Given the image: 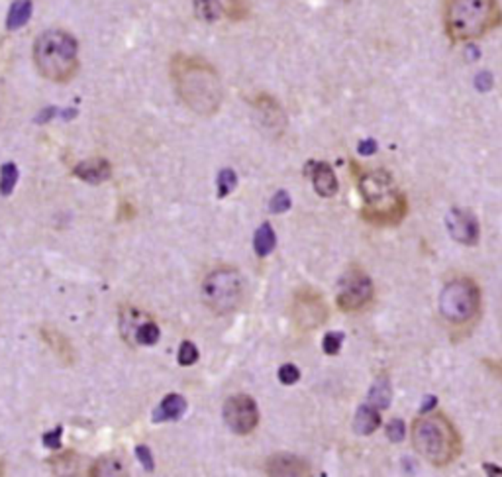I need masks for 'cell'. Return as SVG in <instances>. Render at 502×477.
Returning a JSON list of instances; mask_svg holds the SVG:
<instances>
[{
	"mask_svg": "<svg viewBox=\"0 0 502 477\" xmlns=\"http://www.w3.org/2000/svg\"><path fill=\"white\" fill-rule=\"evenodd\" d=\"M171 81L183 105L199 116H214L224 103L222 79L202 57L177 53L171 59Z\"/></svg>",
	"mask_w": 502,
	"mask_h": 477,
	"instance_id": "obj_1",
	"label": "cell"
},
{
	"mask_svg": "<svg viewBox=\"0 0 502 477\" xmlns=\"http://www.w3.org/2000/svg\"><path fill=\"white\" fill-rule=\"evenodd\" d=\"M361 216L377 226H394L407 216V199L394 179L383 169H373L359 177Z\"/></svg>",
	"mask_w": 502,
	"mask_h": 477,
	"instance_id": "obj_2",
	"label": "cell"
},
{
	"mask_svg": "<svg viewBox=\"0 0 502 477\" xmlns=\"http://www.w3.org/2000/svg\"><path fill=\"white\" fill-rule=\"evenodd\" d=\"M501 22L498 0H444V28L454 41L479 40Z\"/></svg>",
	"mask_w": 502,
	"mask_h": 477,
	"instance_id": "obj_3",
	"label": "cell"
},
{
	"mask_svg": "<svg viewBox=\"0 0 502 477\" xmlns=\"http://www.w3.org/2000/svg\"><path fill=\"white\" fill-rule=\"evenodd\" d=\"M412 446L428 463L446 468L461 454V436L446 414H428L412 424Z\"/></svg>",
	"mask_w": 502,
	"mask_h": 477,
	"instance_id": "obj_4",
	"label": "cell"
},
{
	"mask_svg": "<svg viewBox=\"0 0 502 477\" xmlns=\"http://www.w3.org/2000/svg\"><path fill=\"white\" fill-rule=\"evenodd\" d=\"M33 63L48 81H71L79 71V43L65 30H48L33 43Z\"/></svg>",
	"mask_w": 502,
	"mask_h": 477,
	"instance_id": "obj_5",
	"label": "cell"
},
{
	"mask_svg": "<svg viewBox=\"0 0 502 477\" xmlns=\"http://www.w3.org/2000/svg\"><path fill=\"white\" fill-rule=\"evenodd\" d=\"M202 300L216 315H230L244 303V277L234 267H218L202 281Z\"/></svg>",
	"mask_w": 502,
	"mask_h": 477,
	"instance_id": "obj_6",
	"label": "cell"
},
{
	"mask_svg": "<svg viewBox=\"0 0 502 477\" xmlns=\"http://www.w3.org/2000/svg\"><path fill=\"white\" fill-rule=\"evenodd\" d=\"M481 307V291L471 279H455L439 295V313L451 324L471 323Z\"/></svg>",
	"mask_w": 502,
	"mask_h": 477,
	"instance_id": "obj_7",
	"label": "cell"
},
{
	"mask_svg": "<svg viewBox=\"0 0 502 477\" xmlns=\"http://www.w3.org/2000/svg\"><path fill=\"white\" fill-rule=\"evenodd\" d=\"M373 299V281L363 271H350L338 291V307L343 313H357Z\"/></svg>",
	"mask_w": 502,
	"mask_h": 477,
	"instance_id": "obj_8",
	"label": "cell"
},
{
	"mask_svg": "<svg viewBox=\"0 0 502 477\" xmlns=\"http://www.w3.org/2000/svg\"><path fill=\"white\" fill-rule=\"evenodd\" d=\"M224 421L239 436L251 434L259 424V411L249 395H234L224 404Z\"/></svg>",
	"mask_w": 502,
	"mask_h": 477,
	"instance_id": "obj_9",
	"label": "cell"
},
{
	"mask_svg": "<svg viewBox=\"0 0 502 477\" xmlns=\"http://www.w3.org/2000/svg\"><path fill=\"white\" fill-rule=\"evenodd\" d=\"M291 315L295 318L296 326H300L303 330H314L320 324L326 323L328 307L318 293L312 289H303L295 295Z\"/></svg>",
	"mask_w": 502,
	"mask_h": 477,
	"instance_id": "obj_10",
	"label": "cell"
},
{
	"mask_svg": "<svg viewBox=\"0 0 502 477\" xmlns=\"http://www.w3.org/2000/svg\"><path fill=\"white\" fill-rule=\"evenodd\" d=\"M251 106L257 114V120L273 136H281L285 128H287V114L283 110V106L279 105L277 98H273L267 93H259L253 100Z\"/></svg>",
	"mask_w": 502,
	"mask_h": 477,
	"instance_id": "obj_11",
	"label": "cell"
},
{
	"mask_svg": "<svg viewBox=\"0 0 502 477\" xmlns=\"http://www.w3.org/2000/svg\"><path fill=\"white\" fill-rule=\"evenodd\" d=\"M446 226L455 242L465 243V246H475L479 242L481 228H479L477 219L469 211L454 209V211L447 214Z\"/></svg>",
	"mask_w": 502,
	"mask_h": 477,
	"instance_id": "obj_12",
	"label": "cell"
},
{
	"mask_svg": "<svg viewBox=\"0 0 502 477\" xmlns=\"http://www.w3.org/2000/svg\"><path fill=\"white\" fill-rule=\"evenodd\" d=\"M265 468L269 476H308L310 473V466L298 456H291V454L271 456Z\"/></svg>",
	"mask_w": 502,
	"mask_h": 477,
	"instance_id": "obj_13",
	"label": "cell"
},
{
	"mask_svg": "<svg viewBox=\"0 0 502 477\" xmlns=\"http://www.w3.org/2000/svg\"><path fill=\"white\" fill-rule=\"evenodd\" d=\"M75 175L83 181H87L90 185H98L104 183L106 179H110L112 167L110 163L103 159V157H96V159H87V162H80L75 167Z\"/></svg>",
	"mask_w": 502,
	"mask_h": 477,
	"instance_id": "obj_14",
	"label": "cell"
},
{
	"mask_svg": "<svg viewBox=\"0 0 502 477\" xmlns=\"http://www.w3.org/2000/svg\"><path fill=\"white\" fill-rule=\"evenodd\" d=\"M312 183L320 196H334L338 193V177L326 162L310 163Z\"/></svg>",
	"mask_w": 502,
	"mask_h": 477,
	"instance_id": "obj_15",
	"label": "cell"
},
{
	"mask_svg": "<svg viewBox=\"0 0 502 477\" xmlns=\"http://www.w3.org/2000/svg\"><path fill=\"white\" fill-rule=\"evenodd\" d=\"M41 336H43L46 344L53 350V354H56L61 362H65V364H73V362H75V350H73L71 342L65 338L63 334L57 330V328H53V326H43V328H41Z\"/></svg>",
	"mask_w": 502,
	"mask_h": 477,
	"instance_id": "obj_16",
	"label": "cell"
},
{
	"mask_svg": "<svg viewBox=\"0 0 502 477\" xmlns=\"http://www.w3.org/2000/svg\"><path fill=\"white\" fill-rule=\"evenodd\" d=\"M381 426V414L377 411V407L373 404H361L355 413V421H353V429L361 436H369L373 434L375 430Z\"/></svg>",
	"mask_w": 502,
	"mask_h": 477,
	"instance_id": "obj_17",
	"label": "cell"
},
{
	"mask_svg": "<svg viewBox=\"0 0 502 477\" xmlns=\"http://www.w3.org/2000/svg\"><path fill=\"white\" fill-rule=\"evenodd\" d=\"M187 411V401L181 395H167L161 404L157 407V411L153 413V421L165 422V421H179Z\"/></svg>",
	"mask_w": 502,
	"mask_h": 477,
	"instance_id": "obj_18",
	"label": "cell"
},
{
	"mask_svg": "<svg viewBox=\"0 0 502 477\" xmlns=\"http://www.w3.org/2000/svg\"><path fill=\"white\" fill-rule=\"evenodd\" d=\"M90 476H128V469H126V463L120 460V458H116V456H104V458H100V460L93 466Z\"/></svg>",
	"mask_w": 502,
	"mask_h": 477,
	"instance_id": "obj_19",
	"label": "cell"
},
{
	"mask_svg": "<svg viewBox=\"0 0 502 477\" xmlns=\"http://www.w3.org/2000/svg\"><path fill=\"white\" fill-rule=\"evenodd\" d=\"M32 16V2L30 0H16L12 6H10L9 12V20H6V26L9 30H18L30 20Z\"/></svg>",
	"mask_w": 502,
	"mask_h": 477,
	"instance_id": "obj_20",
	"label": "cell"
},
{
	"mask_svg": "<svg viewBox=\"0 0 502 477\" xmlns=\"http://www.w3.org/2000/svg\"><path fill=\"white\" fill-rule=\"evenodd\" d=\"M275 243H277V238H275V230L271 228V224L265 222L263 226H259V230L256 232V240H253V248H256V253L259 258H265L269 256L273 250H275Z\"/></svg>",
	"mask_w": 502,
	"mask_h": 477,
	"instance_id": "obj_21",
	"label": "cell"
},
{
	"mask_svg": "<svg viewBox=\"0 0 502 477\" xmlns=\"http://www.w3.org/2000/svg\"><path fill=\"white\" fill-rule=\"evenodd\" d=\"M194 14L204 22H216L226 14V9L218 0H194Z\"/></svg>",
	"mask_w": 502,
	"mask_h": 477,
	"instance_id": "obj_22",
	"label": "cell"
},
{
	"mask_svg": "<svg viewBox=\"0 0 502 477\" xmlns=\"http://www.w3.org/2000/svg\"><path fill=\"white\" fill-rule=\"evenodd\" d=\"M369 401L377 409H387L391 403V385L389 379H379L369 391Z\"/></svg>",
	"mask_w": 502,
	"mask_h": 477,
	"instance_id": "obj_23",
	"label": "cell"
},
{
	"mask_svg": "<svg viewBox=\"0 0 502 477\" xmlns=\"http://www.w3.org/2000/svg\"><path fill=\"white\" fill-rule=\"evenodd\" d=\"M132 340H136L137 344H142V346H153V344H157V340H160V326L155 323H152V320H144V323L136 328L134 338Z\"/></svg>",
	"mask_w": 502,
	"mask_h": 477,
	"instance_id": "obj_24",
	"label": "cell"
},
{
	"mask_svg": "<svg viewBox=\"0 0 502 477\" xmlns=\"http://www.w3.org/2000/svg\"><path fill=\"white\" fill-rule=\"evenodd\" d=\"M18 181V167L14 163H4L0 167V193L10 194L12 189L16 187Z\"/></svg>",
	"mask_w": 502,
	"mask_h": 477,
	"instance_id": "obj_25",
	"label": "cell"
},
{
	"mask_svg": "<svg viewBox=\"0 0 502 477\" xmlns=\"http://www.w3.org/2000/svg\"><path fill=\"white\" fill-rule=\"evenodd\" d=\"M236 185H238V177H236V173L231 169H222L220 171V175H218V196L220 199H224L226 194H230L234 189H236Z\"/></svg>",
	"mask_w": 502,
	"mask_h": 477,
	"instance_id": "obj_26",
	"label": "cell"
},
{
	"mask_svg": "<svg viewBox=\"0 0 502 477\" xmlns=\"http://www.w3.org/2000/svg\"><path fill=\"white\" fill-rule=\"evenodd\" d=\"M197 360H199V350H197V346L192 344V342H183L181 344V348H179V364L181 365H192L197 364Z\"/></svg>",
	"mask_w": 502,
	"mask_h": 477,
	"instance_id": "obj_27",
	"label": "cell"
},
{
	"mask_svg": "<svg viewBox=\"0 0 502 477\" xmlns=\"http://www.w3.org/2000/svg\"><path fill=\"white\" fill-rule=\"evenodd\" d=\"M342 340H343L342 334L328 332L326 336H324V342H322V348H324V352H326L328 356H335V354H340V350H342Z\"/></svg>",
	"mask_w": 502,
	"mask_h": 477,
	"instance_id": "obj_28",
	"label": "cell"
},
{
	"mask_svg": "<svg viewBox=\"0 0 502 477\" xmlns=\"http://www.w3.org/2000/svg\"><path fill=\"white\" fill-rule=\"evenodd\" d=\"M291 209V196H288L287 191H277L275 196L271 199V204H269V211L279 214V212H287Z\"/></svg>",
	"mask_w": 502,
	"mask_h": 477,
	"instance_id": "obj_29",
	"label": "cell"
},
{
	"mask_svg": "<svg viewBox=\"0 0 502 477\" xmlns=\"http://www.w3.org/2000/svg\"><path fill=\"white\" fill-rule=\"evenodd\" d=\"M298 379H300V372H298V367H296V365L293 364L281 365L279 381L283 383V385H293V383H296Z\"/></svg>",
	"mask_w": 502,
	"mask_h": 477,
	"instance_id": "obj_30",
	"label": "cell"
},
{
	"mask_svg": "<svg viewBox=\"0 0 502 477\" xmlns=\"http://www.w3.org/2000/svg\"><path fill=\"white\" fill-rule=\"evenodd\" d=\"M387 436L391 438L392 442H400L404 438V422L399 421V419H392L387 424Z\"/></svg>",
	"mask_w": 502,
	"mask_h": 477,
	"instance_id": "obj_31",
	"label": "cell"
},
{
	"mask_svg": "<svg viewBox=\"0 0 502 477\" xmlns=\"http://www.w3.org/2000/svg\"><path fill=\"white\" fill-rule=\"evenodd\" d=\"M136 454H137V460L142 461V466H144L145 471H153V458H152V452H150V448H147V446H137Z\"/></svg>",
	"mask_w": 502,
	"mask_h": 477,
	"instance_id": "obj_32",
	"label": "cell"
},
{
	"mask_svg": "<svg viewBox=\"0 0 502 477\" xmlns=\"http://www.w3.org/2000/svg\"><path fill=\"white\" fill-rule=\"evenodd\" d=\"M61 432H63V429L59 426V429H56L53 432L46 434V436H43V444L48 446V448H53V450H59V448H61V440H59Z\"/></svg>",
	"mask_w": 502,
	"mask_h": 477,
	"instance_id": "obj_33",
	"label": "cell"
},
{
	"mask_svg": "<svg viewBox=\"0 0 502 477\" xmlns=\"http://www.w3.org/2000/svg\"><path fill=\"white\" fill-rule=\"evenodd\" d=\"M377 152V142L375 140H365L359 144V154L361 155H371Z\"/></svg>",
	"mask_w": 502,
	"mask_h": 477,
	"instance_id": "obj_34",
	"label": "cell"
},
{
	"mask_svg": "<svg viewBox=\"0 0 502 477\" xmlns=\"http://www.w3.org/2000/svg\"><path fill=\"white\" fill-rule=\"evenodd\" d=\"M430 403H436V399H434V397H432V399H430V397L426 399V403H424V407H422L424 413H426V411H430Z\"/></svg>",
	"mask_w": 502,
	"mask_h": 477,
	"instance_id": "obj_35",
	"label": "cell"
},
{
	"mask_svg": "<svg viewBox=\"0 0 502 477\" xmlns=\"http://www.w3.org/2000/svg\"><path fill=\"white\" fill-rule=\"evenodd\" d=\"M485 469L488 473H502L501 468H493V466H485Z\"/></svg>",
	"mask_w": 502,
	"mask_h": 477,
	"instance_id": "obj_36",
	"label": "cell"
}]
</instances>
